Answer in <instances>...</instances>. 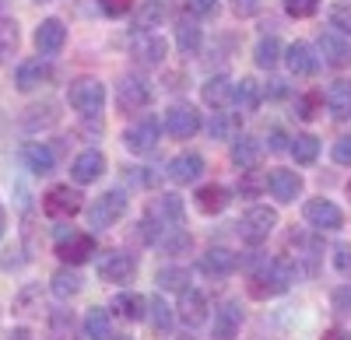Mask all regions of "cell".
<instances>
[{"label": "cell", "instance_id": "52a82bcc", "mask_svg": "<svg viewBox=\"0 0 351 340\" xmlns=\"http://www.w3.org/2000/svg\"><path fill=\"white\" fill-rule=\"evenodd\" d=\"M116 102H120V109L127 112V116H134V112L152 105V84L144 77H137V74H130V77L120 81V88H116Z\"/></svg>", "mask_w": 351, "mask_h": 340}, {"label": "cell", "instance_id": "836d02e7", "mask_svg": "<svg viewBox=\"0 0 351 340\" xmlns=\"http://www.w3.org/2000/svg\"><path fill=\"white\" fill-rule=\"evenodd\" d=\"M18 42H21V28H18V21L0 18V64H8L11 56L18 53Z\"/></svg>", "mask_w": 351, "mask_h": 340}, {"label": "cell", "instance_id": "bcb514c9", "mask_svg": "<svg viewBox=\"0 0 351 340\" xmlns=\"http://www.w3.org/2000/svg\"><path fill=\"white\" fill-rule=\"evenodd\" d=\"M183 8L190 14H197V18H208V14L218 11V0H183Z\"/></svg>", "mask_w": 351, "mask_h": 340}, {"label": "cell", "instance_id": "277c9868", "mask_svg": "<svg viewBox=\"0 0 351 340\" xmlns=\"http://www.w3.org/2000/svg\"><path fill=\"white\" fill-rule=\"evenodd\" d=\"M99 252V246H95V235H88V232H56V257H60L67 267H81V263H88Z\"/></svg>", "mask_w": 351, "mask_h": 340}, {"label": "cell", "instance_id": "db71d44e", "mask_svg": "<svg viewBox=\"0 0 351 340\" xmlns=\"http://www.w3.org/2000/svg\"><path fill=\"white\" fill-rule=\"evenodd\" d=\"M337 305H344L341 309V313H348V309H351V291H337V298H334Z\"/></svg>", "mask_w": 351, "mask_h": 340}, {"label": "cell", "instance_id": "f1b7e54d", "mask_svg": "<svg viewBox=\"0 0 351 340\" xmlns=\"http://www.w3.org/2000/svg\"><path fill=\"white\" fill-rule=\"evenodd\" d=\"M228 204H232V193H228L225 186H218V183L204 186V189L197 193V211H200V214H221Z\"/></svg>", "mask_w": 351, "mask_h": 340}, {"label": "cell", "instance_id": "d590c367", "mask_svg": "<svg viewBox=\"0 0 351 340\" xmlns=\"http://www.w3.org/2000/svg\"><path fill=\"white\" fill-rule=\"evenodd\" d=\"M288 151L295 155V161H299V165H313V161H316V155H319V140H316L313 133H299V137L288 144Z\"/></svg>", "mask_w": 351, "mask_h": 340}, {"label": "cell", "instance_id": "816d5d0a", "mask_svg": "<svg viewBox=\"0 0 351 340\" xmlns=\"http://www.w3.org/2000/svg\"><path fill=\"white\" fill-rule=\"evenodd\" d=\"M232 11H236L239 18H253L260 11V0H232Z\"/></svg>", "mask_w": 351, "mask_h": 340}, {"label": "cell", "instance_id": "681fc988", "mask_svg": "<svg viewBox=\"0 0 351 340\" xmlns=\"http://www.w3.org/2000/svg\"><path fill=\"white\" fill-rule=\"evenodd\" d=\"M162 211H165L172 221H180V218H183V204H180V196L165 193V196H162Z\"/></svg>", "mask_w": 351, "mask_h": 340}, {"label": "cell", "instance_id": "44dd1931", "mask_svg": "<svg viewBox=\"0 0 351 340\" xmlns=\"http://www.w3.org/2000/svg\"><path fill=\"white\" fill-rule=\"evenodd\" d=\"M204 176V158L200 155H193V151H186V155H176L172 161H169V179H176V183H197Z\"/></svg>", "mask_w": 351, "mask_h": 340}, {"label": "cell", "instance_id": "e575fe53", "mask_svg": "<svg viewBox=\"0 0 351 340\" xmlns=\"http://www.w3.org/2000/svg\"><path fill=\"white\" fill-rule=\"evenodd\" d=\"M253 60H256V67H263V70L278 67V60H281V42H278V36H263V39L256 42V49H253Z\"/></svg>", "mask_w": 351, "mask_h": 340}, {"label": "cell", "instance_id": "6da1fadb", "mask_svg": "<svg viewBox=\"0 0 351 340\" xmlns=\"http://www.w3.org/2000/svg\"><path fill=\"white\" fill-rule=\"evenodd\" d=\"M295 274H299V267L291 263V257H274L263 270H256L253 277H250V295L253 298H274V295H281L291 280H295Z\"/></svg>", "mask_w": 351, "mask_h": 340}, {"label": "cell", "instance_id": "7402d4cb", "mask_svg": "<svg viewBox=\"0 0 351 340\" xmlns=\"http://www.w3.org/2000/svg\"><path fill=\"white\" fill-rule=\"evenodd\" d=\"M239 326H243V313L236 302H225L218 313H215V337L218 340H236L239 337Z\"/></svg>", "mask_w": 351, "mask_h": 340}, {"label": "cell", "instance_id": "7dc6e473", "mask_svg": "<svg viewBox=\"0 0 351 340\" xmlns=\"http://www.w3.org/2000/svg\"><path fill=\"white\" fill-rule=\"evenodd\" d=\"M334 267L341 277H351V246H337L334 249Z\"/></svg>", "mask_w": 351, "mask_h": 340}, {"label": "cell", "instance_id": "8d00e7d4", "mask_svg": "<svg viewBox=\"0 0 351 340\" xmlns=\"http://www.w3.org/2000/svg\"><path fill=\"white\" fill-rule=\"evenodd\" d=\"M155 280L165 288V291H190V274L183 270V267H162L158 274H155Z\"/></svg>", "mask_w": 351, "mask_h": 340}, {"label": "cell", "instance_id": "d6986e66", "mask_svg": "<svg viewBox=\"0 0 351 340\" xmlns=\"http://www.w3.org/2000/svg\"><path fill=\"white\" fill-rule=\"evenodd\" d=\"M236 267H239V252H232L225 246H215V249H208L200 257V270L211 274V277H228Z\"/></svg>", "mask_w": 351, "mask_h": 340}, {"label": "cell", "instance_id": "680465c9", "mask_svg": "<svg viewBox=\"0 0 351 340\" xmlns=\"http://www.w3.org/2000/svg\"><path fill=\"white\" fill-rule=\"evenodd\" d=\"M8 4H11V0H0V14H4V8H8Z\"/></svg>", "mask_w": 351, "mask_h": 340}, {"label": "cell", "instance_id": "484cf974", "mask_svg": "<svg viewBox=\"0 0 351 340\" xmlns=\"http://www.w3.org/2000/svg\"><path fill=\"white\" fill-rule=\"evenodd\" d=\"M200 42H204V32H200V25L193 18H180V21H176V46H180L183 56H197Z\"/></svg>", "mask_w": 351, "mask_h": 340}, {"label": "cell", "instance_id": "b9f144b4", "mask_svg": "<svg viewBox=\"0 0 351 340\" xmlns=\"http://www.w3.org/2000/svg\"><path fill=\"white\" fill-rule=\"evenodd\" d=\"M236 102H239L243 109H256V102H260V84H256V81H239V84H236Z\"/></svg>", "mask_w": 351, "mask_h": 340}, {"label": "cell", "instance_id": "6125c7cd", "mask_svg": "<svg viewBox=\"0 0 351 340\" xmlns=\"http://www.w3.org/2000/svg\"><path fill=\"white\" fill-rule=\"evenodd\" d=\"M39 4H46V0H39Z\"/></svg>", "mask_w": 351, "mask_h": 340}, {"label": "cell", "instance_id": "1f68e13d", "mask_svg": "<svg viewBox=\"0 0 351 340\" xmlns=\"http://www.w3.org/2000/svg\"><path fill=\"white\" fill-rule=\"evenodd\" d=\"M239 127H243L239 112H215L211 123H208V133L215 140H236L239 137Z\"/></svg>", "mask_w": 351, "mask_h": 340}, {"label": "cell", "instance_id": "ffe728a7", "mask_svg": "<svg viewBox=\"0 0 351 340\" xmlns=\"http://www.w3.org/2000/svg\"><path fill=\"white\" fill-rule=\"evenodd\" d=\"M285 60H288V70L299 74V77H313L319 70V56L313 53L309 42H291L288 53H285Z\"/></svg>", "mask_w": 351, "mask_h": 340}, {"label": "cell", "instance_id": "f546056e", "mask_svg": "<svg viewBox=\"0 0 351 340\" xmlns=\"http://www.w3.org/2000/svg\"><path fill=\"white\" fill-rule=\"evenodd\" d=\"M84 337L88 340H109L112 337V313L109 309H88V316H84Z\"/></svg>", "mask_w": 351, "mask_h": 340}, {"label": "cell", "instance_id": "3957f363", "mask_svg": "<svg viewBox=\"0 0 351 340\" xmlns=\"http://www.w3.org/2000/svg\"><path fill=\"white\" fill-rule=\"evenodd\" d=\"M127 207H130V196H127L123 189H109V193L99 196L92 207H88V224H92L95 232L112 228V224L127 214Z\"/></svg>", "mask_w": 351, "mask_h": 340}, {"label": "cell", "instance_id": "11a10c76", "mask_svg": "<svg viewBox=\"0 0 351 340\" xmlns=\"http://www.w3.org/2000/svg\"><path fill=\"white\" fill-rule=\"evenodd\" d=\"M8 340H32V333H28L25 326H18V330H11V333H8Z\"/></svg>", "mask_w": 351, "mask_h": 340}, {"label": "cell", "instance_id": "4316f807", "mask_svg": "<svg viewBox=\"0 0 351 340\" xmlns=\"http://www.w3.org/2000/svg\"><path fill=\"white\" fill-rule=\"evenodd\" d=\"M327 109H330L334 120H348L351 116V81L348 77L334 81L327 88Z\"/></svg>", "mask_w": 351, "mask_h": 340}, {"label": "cell", "instance_id": "83f0119b", "mask_svg": "<svg viewBox=\"0 0 351 340\" xmlns=\"http://www.w3.org/2000/svg\"><path fill=\"white\" fill-rule=\"evenodd\" d=\"M112 313L120 319H127V323H141L144 316H148V302H144L141 295H134V291H123V295L112 298Z\"/></svg>", "mask_w": 351, "mask_h": 340}, {"label": "cell", "instance_id": "2e32d148", "mask_svg": "<svg viewBox=\"0 0 351 340\" xmlns=\"http://www.w3.org/2000/svg\"><path fill=\"white\" fill-rule=\"evenodd\" d=\"M18 158H21V165L28 168V172H36V176H49L56 168V155L43 144V140H25V144L18 148Z\"/></svg>", "mask_w": 351, "mask_h": 340}, {"label": "cell", "instance_id": "c3c4849f", "mask_svg": "<svg viewBox=\"0 0 351 340\" xmlns=\"http://www.w3.org/2000/svg\"><path fill=\"white\" fill-rule=\"evenodd\" d=\"M334 161L337 165H351V133L334 140Z\"/></svg>", "mask_w": 351, "mask_h": 340}, {"label": "cell", "instance_id": "4fadbf2b", "mask_svg": "<svg viewBox=\"0 0 351 340\" xmlns=\"http://www.w3.org/2000/svg\"><path fill=\"white\" fill-rule=\"evenodd\" d=\"M155 144H158V123H155L152 116L123 130V148H127L130 155H152Z\"/></svg>", "mask_w": 351, "mask_h": 340}, {"label": "cell", "instance_id": "9a60e30c", "mask_svg": "<svg viewBox=\"0 0 351 340\" xmlns=\"http://www.w3.org/2000/svg\"><path fill=\"white\" fill-rule=\"evenodd\" d=\"M302 214H306V224H313L316 232H337L341 224H344L341 207L330 204V200H324V196H319V200H309Z\"/></svg>", "mask_w": 351, "mask_h": 340}, {"label": "cell", "instance_id": "91938a15", "mask_svg": "<svg viewBox=\"0 0 351 340\" xmlns=\"http://www.w3.org/2000/svg\"><path fill=\"white\" fill-rule=\"evenodd\" d=\"M116 340H134V337H116Z\"/></svg>", "mask_w": 351, "mask_h": 340}, {"label": "cell", "instance_id": "7bdbcfd3", "mask_svg": "<svg viewBox=\"0 0 351 340\" xmlns=\"http://www.w3.org/2000/svg\"><path fill=\"white\" fill-rule=\"evenodd\" d=\"M285 11L291 18H313L319 11V0H285Z\"/></svg>", "mask_w": 351, "mask_h": 340}, {"label": "cell", "instance_id": "8992f818", "mask_svg": "<svg viewBox=\"0 0 351 340\" xmlns=\"http://www.w3.org/2000/svg\"><path fill=\"white\" fill-rule=\"evenodd\" d=\"M95 270L109 285H127V280L137 277V257L134 252H123V249H106L95 263Z\"/></svg>", "mask_w": 351, "mask_h": 340}, {"label": "cell", "instance_id": "74e56055", "mask_svg": "<svg viewBox=\"0 0 351 340\" xmlns=\"http://www.w3.org/2000/svg\"><path fill=\"white\" fill-rule=\"evenodd\" d=\"M49 333L56 340H74V313L71 309H53L49 313Z\"/></svg>", "mask_w": 351, "mask_h": 340}, {"label": "cell", "instance_id": "7c38bea8", "mask_svg": "<svg viewBox=\"0 0 351 340\" xmlns=\"http://www.w3.org/2000/svg\"><path fill=\"white\" fill-rule=\"evenodd\" d=\"M165 39L158 32H134L130 39V53H134V60L144 64V67H158L165 60Z\"/></svg>", "mask_w": 351, "mask_h": 340}, {"label": "cell", "instance_id": "ab89813d", "mask_svg": "<svg viewBox=\"0 0 351 340\" xmlns=\"http://www.w3.org/2000/svg\"><path fill=\"white\" fill-rule=\"evenodd\" d=\"M39 295H43V291H39L36 285H28V288L14 298V313H18V316H36L39 309H43V305H39Z\"/></svg>", "mask_w": 351, "mask_h": 340}, {"label": "cell", "instance_id": "d6a6232c", "mask_svg": "<svg viewBox=\"0 0 351 340\" xmlns=\"http://www.w3.org/2000/svg\"><path fill=\"white\" fill-rule=\"evenodd\" d=\"M49 288H53V295L56 298H74L77 291H81V274L77 270H71V267H60L53 277H49Z\"/></svg>", "mask_w": 351, "mask_h": 340}, {"label": "cell", "instance_id": "603a6c76", "mask_svg": "<svg viewBox=\"0 0 351 340\" xmlns=\"http://www.w3.org/2000/svg\"><path fill=\"white\" fill-rule=\"evenodd\" d=\"M260 161H263L260 140H253V137H236V144H232V165H239L243 172H250V168H260Z\"/></svg>", "mask_w": 351, "mask_h": 340}, {"label": "cell", "instance_id": "f5cc1de1", "mask_svg": "<svg viewBox=\"0 0 351 340\" xmlns=\"http://www.w3.org/2000/svg\"><path fill=\"white\" fill-rule=\"evenodd\" d=\"M271 151H285V133H281V130L271 133Z\"/></svg>", "mask_w": 351, "mask_h": 340}, {"label": "cell", "instance_id": "94428289", "mask_svg": "<svg viewBox=\"0 0 351 340\" xmlns=\"http://www.w3.org/2000/svg\"><path fill=\"white\" fill-rule=\"evenodd\" d=\"M348 193H351V183H348Z\"/></svg>", "mask_w": 351, "mask_h": 340}, {"label": "cell", "instance_id": "6f0895ef", "mask_svg": "<svg viewBox=\"0 0 351 340\" xmlns=\"http://www.w3.org/2000/svg\"><path fill=\"white\" fill-rule=\"evenodd\" d=\"M4 232H8V211H4V204H0V239H4Z\"/></svg>", "mask_w": 351, "mask_h": 340}, {"label": "cell", "instance_id": "5b68a950", "mask_svg": "<svg viewBox=\"0 0 351 340\" xmlns=\"http://www.w3.org/2000/svg\"><path fill=\"white\" fill-rule=\"evenodd\" d=\"M84 207V196L71 186H53L43 193V214L49 221H71L74 214H81Z\"/></svg>", "mask_w": 351, "mask_h": 340}, {"label": "cell", "instance_id": "ee69618b", "mask_svg": "<svg viewBox=\"0 0 351 340\" xmlns=\"http://www.w3.org/2000/svg\"><path fill=\"white\" fill-rule=\"evenodd\" d=\"M330 21L337 32H351V4H334L330 8Z\"/></svg>", "mask_w": 351, "mask_h": 340}, {"label": "cell", "instance_id": "9f6ffc18", "mask_svg": "<svg viewBox=\"0 0 351 340\" xmlns=\"http://www.w3.org/2000/svg\"><path fill=\"white\" fill-rule=\"evenodd\" d=\"M324 340H351V333H344V330H327Z\"/></svg>", "mask_w": 351, "mask_h": 340}, {"label": "cell", "instance_id": "8fae6325", "mask_svg": "<svg viewBox=\"0 0 351 340\" xmlns=\"http://www.w3.org/2000/svg\"><path fill=\"white\" fill-rule=\"evenodd\" d=\"M319 56H324V64L334 67V70L351 67V42L344 39V32H337V28L319 32Z\"/></svg>", "mask_w": 351, "mask_h": 340}, {"label": "cell", "instance_id": "ac0fdd59", "mask_svg": "<svg viewBox=\"0 0 351 340\" xmlns=\"http://www.w3.org/2000/svg\"><path fill=\"white\" fill-rule=\"evenodd\" d=\"M267 186H271L278 204H291L302 193V176L291 172V168H274V172L267 176Z\"/></svg>", "mask_w": 351, "mask_h": 340}, {"label": "cell", "instance_id": "60d3db41", "mask_svg": "<svg viewBox=\"0 0 351 340\" xmlns=\"http://www.w3.org/2000/svg\"><path fill=\"white\" fill-rule=\"evenodd\" d=\"M148 309H152V323H155V330H162V333H169L172 330V309L165 305V298H152L148 302Z\"/></svg>", "mask_w": 351, "mask_h": 340}, {"label": "cell", "instance_id": "f35d334b", "mask_svg": "<svg viewBox=\"0 0 351 340\" xmlns=\"http://www.w3.org/2000/svg\"><path fill=\"white\" fill-rule=\"evenodd\" d=\"M295 112H299V120H306V123L319 120V112H324V92H306L295 102Z\"/></svg>", "mask_w": 351, "mask_h": 340}, {"label": "cell", "instance_id": "e0dca14e", "mask_svg": "<svg viewBox=\"0 0 351 340\" xmlns=\"http://www.w3.org/2000/svg\"><path fill=\"white\" fill-rule=\"evenodd\" d=\"M64 42H67V28H64L60 18H46L36 28V49H39V56H56L64 49Z\"/></svg>", "mask_w": 351, "mask_h": 340}, {"label": "cell", "instance_id": "30bf717a", "mask_svg": "<svg viewBox=\"0 0 351 340\" xmlns=\"http://www.w3.org/2000/svg\"><path fill=\"white\" fill-rule=\"evenodd\" d=\"M165 130H169V137H176V140L193 137V133L200 130V112H197L190 102H176V105L165 112Z\"/></svg>", "mask_w": 351, "mask_h": 340}, {"label": "cell", "instance_id": "f907efd6", "mask_svg": "<svg viewBox=\"0 0 351 340\" xmlns=\"http://www.w3.org/2000/svg\"><path fill=\"white\" fill-rule=\"evenodd\" d=\"M260 186H267V179H260V176H256V168H250L246 179H239V193H256Z\"/></svg>", "mask_w": 351, "mask_h": 340}, {"label": "cell", "instance_id": "4dcf8cb0", "mask_svg": "<svg viewBox=\"0 0 351 340\" xmlns=\"http://www.w3.org/2000/svg\"><path fill=\"white\" fill-rule=\"evenodd\" d=\"M180 316H183V323L200 326L204 319H208V298H204L200 291H183V298H180Z\"/></svg>", "mask_w": 351, "mask_h": 340}, {"label": "cell", "instance_id": "d4e9b609", "mask_svg": "<svg viewBox=\"0 0 351 340\" xmlns=\"http://www.w3.org/2000/svg\"><path fill=\"white\" fill-rule=\"evenodd\" d=\"M165 14H169V0H144V4L137 8V14H134L137 32H155V28L165 21Z\"/></svg>", "mask_w": 351, "mask_h": 340}, {"label": "cell", "instance_id": "9c48e42d", "mask_svg": "<svg viewBox=\"0 0 351 340\" xmlns=\"http://www.w3.org/2000/svg\"><path fill=\"white\" fill-rule=\"evenodd\" d=\"M53 77V64H49V56H28V60L18 64L14 70V84H18V92H36L43 88V84Z\"/></svg>", "mask_w": 351, "mask_h": 340}, {"label": "cell", "instance_id": "ba28073f", "mask_svg": "<svg viewBox=\"0 0 351 340\" xmlns=\"http://www.w3.org/2000/svg\"><path fill=\"white\" fill-rule=\"evenodd\" d=\"M274 224H278V214L271 207H250L243 218H239V235L246 242H263L271 232H274Z\"/></svg>", "mask_w": 351, "mask_h": 340}, {"label": "cell", "instance_id": "f6af8a7d", "mask_svg": "<svg viewBox=\"0 0 351 340\" xmlns=\"http://www.w3.org/2000/svg\"><path fill=\"white\" fill-rule=\"evenodd\" d=\"M130 8H134V0H99V11L109 18H123Z\"/></svg>", "mask_w": 351, "mask_h": 340}, {"label": "cell", "instance_id": "5bb4252c", "mask_svg": "<svg viewBox=\"0 0 351 340\" xmlns=\"http://www.w3.org/2000/svg\"><path fill=\"white\" fill-rule=\"evenodd\" d=\"M102 172H106V155H102L99 148H88V151H81V155L71 161V179H74L77 186L99 183Z\"/></svg>", "mask_w": 351, "mask_h": 340}, {"label": "cell", "instance_id": "cb8c5ba5", "mask_svg": "<svg viewBox=\"0 0 351 340\" xmlns=\"http://www.w3.org/2000/svg\"><path fill=\"white\" fill-rule=\"evenodd\" d=\"M204 102H208L211 109H225V105H232L236 102V84H232L225 74H218V77H211L208 84H204Z\"/></svg>", "mask_w": 351, "mask_h": 340}, {"label": "cell", "instance_id": "7a4b0ae2", "mask_svg": "<svg viewBox=\"0 0 351 340\" xmlns=\"http://www.w3.org/2000/svg\"><path fill=\"white\" fill-rule=\"evenodd\" d=\"M67 102H71V109L81 112L84 120H92L106 105V84L95 81V77H77V81H71V88H67Z\"/></svg>", "mask_w": 351, "mask_h": 340}]
</instances>
